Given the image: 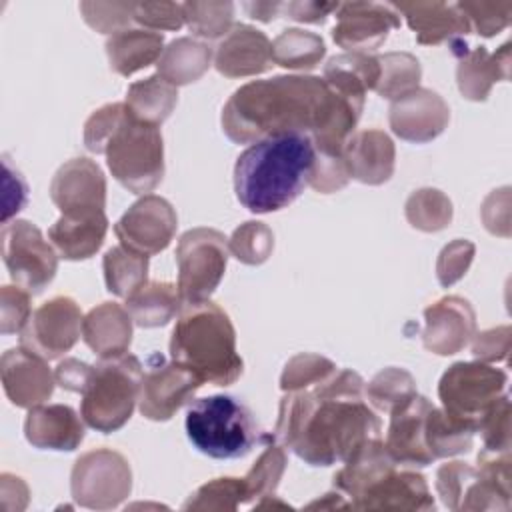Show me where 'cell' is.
<instances>
[{"label": "cell", "instance_id": "obj_1", "mask_svg": "<svg viewBox=\"0 0 512 512\" xmlns=\"http://www.w3.org/2000/svg\"><path fill=\"white\" fill-rule=\"evenodd\" d=\"M362 106L324 78L276 76L240 86L222 110V128L238 144L306 134L318 154L342 156Z\"/></svg>", "mask_w": 512, "mask_h": 512}, {"label": "cell", "instance_id": "obj_2", "mask_svg": "<svg viewBox=\"0 0 512 512\" xmlns=\"http://www.w3.org/2000/svg\"><path fill=\"white\" fill-rule=\"evenodd\" d=\"M364 382L352 370H336L280 402L274 438L310 466L346 462L366 440L380 438V420L364 402Z\"/></svg>", "mask_w": 512, "mask_h": 512}, {"label": "cell", "instance_id": "obj_3", "mask_svg": "<svg viewBox=\"0 0 512 512\" xmlns=\"http://www.w3.org/2000/svg\"><path fill=\"white\" fill-rule=\"evenodd\" d=\"M316 148L306 134L270 136L252 142L234 164V192L238 202L268 214L292 204L310 184Z\"/></svg>", "mask_w": 512, "mask_h": 512}, {"label": "cell", "instance_id": "obj_4", "mask_svg": "<svg viewBox=\"0 0 512 512\" xmlns=\"http://www.w3.org/2000/svg\"><path fill=\"white\" fill-rule=\"evenodd\" d=\"M90 152H104L112 176L130 192H150L164 174V146L156 124L130 114L124 102L96 110L84 126Z\"/></svg>", "mask_w": 512, "mask_h": 512}, {"label": "cell", "instance_id": "obj_5", "mask_svg": "<svg viewBox=\"0 0 512 512\" xmlns=\"http://www.w3.org/2000/svg\"><path fill=\"white\" fill-rule=\"evenodd\" d=\"M170 358L202 384L214 386H230L244 366L228 314L210 300L182 306L170 338Z\"/></svg>", "mask_w": 512, "mask_h": 512}, {"label": "cell", "instance_id": "obj_6", "mask_svg": "<svg viewBox=\"0 0 512 512\" xmlns=\"http://www.w3.org/2000/svg\"><path fill=\"white\" fill-rule=\"evenodd\" d=\"M142 376V364L130 352L100 358L80 390L82 420L102 434L122 428L140 400Z\"/></svg>", "mask_w": 512, "mask_h": 512}, {"label": "cell", "instance_id": "obj_7", "mask_svg": "<svg viewBox=\"0 0 512 512\" xmlns=\"http://www.w3.org/2000/svg\"><path fill=\"white\" fill-rule=\"evenodd\" d=\"M184 426L190 444L216 460L244 458L258 440L254 414L228 394L194 400L186 410Z\"/></svg>", "mask_w": 512, "mask_h": 512}, {"label": "cell", "instance_id": "obj_8", "mask_svg": "<svg viewBox=\"0 0 512 512\" xmlns=\"http://www.w3.org/2000/svg\"><path fill=\"white\" fill-rule=\"evenodd\" d=\"M504 384L506 374L498 368L476 362H458L440 378L438 394L444 406L442 412L454 424L478 432L482 420L498 402Z\"/></svg>", "mask_w": 512, "mask_h": 512}, {"label": "cell", "instance_id": "obj_9", "mask_svg": "<svg viewBox=\"0 0 512 512\" xmlns=\"http://www.w3.org/2000/svg\"><path fill=\"white\" fill-rule=\"evenodd\" d=\"M228 260L226 236L212 228L186 232L176 248L178 294L182 304L202 302L220 284Z\"/></svg>", "mask_w": 512, "mask_h": 512}, {"label": "cell", "instance_id": "obj_10", "mask_svg": "<svg viewBox=\"0 0 512 512\" xmlns=\"http://www.w3.org/2000/svg\"><path fill=\"white\" fill-rule=\"evenodd\" d=\"M2 258L16 286L38 294L56 276L58 260L42 232L28 220H14L2 228Z\"/></svg>", "mask_w": 512, "mask_h": 512}, {"label": "cell", "instance_id": "obj_11", "mask_svg": "<svg viewBox=\"0 0 512 512\" xmlns=\"http://www.w3.org/2000/svg\"><path fill=\"white\" fill-rule=\"evenodd\" d=\"M82 316L72 298L56 296L36 308L20 330V346L42 360L68 352L80 336Z\"/></svg>", "mask_w": 512, "mask_h": 512}, {"label": "cell", "instance_id": "obj_12", "mask_svg": "<svg viewBox=\"0 0 512 512\" xmlns=\"http://www.w3.org/2000/svg\"><path fill=\"white\" fill-rule=\"evenodd\" d=\"M50 196L62 218L86 220L106 216V180L98 164L88 158H72L60 166L52 178Z\"/></svg>", "mask_w": 512, "mask_h": 512}, {"label": "cell", "instance_id": "obj_13", "mask_svg": "<svg viewBox=\"0 0 512 512\" xmlns=\"http://www.w3.org/2000/svg\"><path fill=\"white\" fill-rule=\"evenodd\" d=\"M202 386V380L160 354L148 358L140 388V412L150 420H168Z\"/></svg>", "mask_w": 512, "mask_h": 512}, {"label": "cell", "instance_id": "obj_14", "mask_svg": "<svg viewBox=\"0 0 512 512\" xmlns=\"http://www.w3.org/2000/svg\"><path fill=\"white\" fill-rule=\"evenodd\" d=\"M114 232L122 246L144 256L158 254L176 232V214L170 202L150 194L128 208L116 222Z\"/></svg>", "mask_w": 512, "mask_h": 512}, {"label": "cell", "instance_id": "obj_15", "mask_svg": "<svg viewBox=\"0 0 512 512\" xmlns=\"http://www.w3.org/2000/svg\"><path fill=\"white\" fill-rule=\"evenodd\" d=\"M430 408V400L416 392L392 406L384 446L396 464L428 466L434 462L426 444V416Z\"/></svg>", "mask_w": 512, "mask_h": 512}, {"label": "cell", "instance_id": "obj_16", "mask_svg": "<svg viewBox=\"0 0 512 512\" xmlns=\"http://www.w3.org/2000/svg\"><path fill=\"white\" fill-rule=\"evenodd\" d=\"M74 468L98 478V482H72V494L76 502L86 508H112L130 492V468L126 460L116 452H90L82 456Z\"/></svg>", "mask_w": 512, "mask_h": 512}, {"label": "cell", "instance_id": "obj_17", "mask_svg": "<svg viewBox=\"0 0 512 512\" xmlns=\"http://www.w3.org/2000/svg\"><path fill=\"white\" fill-rule=\"evenodd\" d=\"M350 508L356 510H434V498L422 474L394 468L372 482Z\"/></svg>", "mask_w": 512, "mask_h": 512}, {"label": "cell", "instance_id": "obj_18", "mask_svg": "<svg viewBox=\"0 0 512 512\" xmlns=\"http://www.w3.org/2000/svg\"><path fill=\"white\" fill-rule=\"evenodd\" d=\"M54 376L44 360L28 350L10 348L2 356V384L12 404L32 408L50 398Z\"/></svg>", "mask_w": 512, "mask_h": 512}, {"label": "cell", "instance_id": "obj_19", "mask_svg": "<svg viewBox=\"0 0 512 512\" xmlns=\"http://www.w3.org/2000/svg\"><path fill=\"white\" fill-rule=\"evenodd\" d=\"M398 24L400 20L392 6L352 2L340 8L332 36L338 46L348 50L376 48L386 40L390 28Z\"/></svg>", "mask_w": 512, "mask_h": 512}, {"label": "cell", "instance_id": "obj_20", "mask_svg": "<svg viewBox=\"0 0 512 512\" xmlns=\"http://www.w3.org/2000/svg\"><path fill=\"white\" fill-rule=\"evenodd\" d=\"M448 122V108L442 98L430 90L414 88L400 96L390 108L392 130L412 142H426L438 136Z\"/></svg>", "mask_w": 512, "mask_h": 512}, {"label": "cell", "instance_id": "obj_21", "mask_svg": "<svg viewBox=\"0 0 512 512\" xmlns=\"http://www.w3.org/2000/svg\"><path fill=\"white\" fill-rule=\"evenodd\" d=\"M26 440L42 450H74L82 438L84 428L70 406L48 404L32 406L24 420Z\"/></svg>", "mask_w": 512, "mask_h": 512}, {"label": "cell", "instance_id": "obj_22", "mask_svg": "<svg viewBox=\"0 0 512 512\" xmlns=\"http://www.w3.org/2000/svg\"><path fill=\"white\" fill-rule=\"evenodd\" d=\"M272 66V44L250 26H236L216 52V68L226 76L260 74Z\"/></svg>", "mask_w": 512, "mask_h": 512}, {"label": "cell", "instance_id": "obj_23", "mask_svg": "<svg viewBox=\"0 0 512 512\" xmlns=\"http://www.w3.org/2000/svg\"><path fill=\"white\" fill-rule=\"evenodd\" d=\"M342 158L348 176H354L366 184H380L392 174L394 146L384 132L366 130L348 138Z\"/></svg>", "mask_w": 512, "mask_h": 512}, {"label": "cell", "instance_id": "obj_24", "mask_svg": "<svg viewBox=\"0 0 512 512\" xmlns=\"http://www.w3.org/2000/svg\"><path fill=\"white\" fill-rule=\"evenodd\" d=\"M128 310L118 304L104 302L90 310L82 322L84 342L100 354V358L128 352L132 340V322Z\"/></svg>", "mask_w": 512, "mask_h": 512}, {"label": "cell", "instance_id": "obj_25", "mask_svg": "<svg viewBox=\"0 0 512 512\" xmlns=\"http://www.w3.org/2000/svg\"><path fill=\"white\" fill-rule=\"evenodd\" d=\"M404 12L410 28L416 32L420 44H438L454 34H466L470 30L466 14L458 6L448 4H396L392 6Z\"/></svg>", "mask_w": 512, "mask_h": 512}, {"label": "cell", "instance_id": "obj_26", "mask_svg": "<svg viewBox=\"0 0 512 512\" xmlns=\"http://www.w3.org/2000/svg\"><path fill=\"white\" fill-rule=\"evenodd\" d=\"M324 80L340 94L364 104L368 88H376L380 80L378 58L354 52L346 56H334L324 68Z\"/></svg>", "mask_w": 512, "mask_h": 512}, {"label": "cell", "instance_id": "obj_27", "mask_svg": "<svg viewBox=\"0 0 512 512\" xmlns=\"http://www.w3.org/2000/svg\"><path fill=\"white\" fill-rule=\"evenodd\" d=\"M108 230V218H86V220H68L58 218L50 230L48 238L52 240L54 248L66 260H84L90 258L104 242Z\"/></svg>", "mask_w": 512, "mask_h": 512}, {"label": "cell", "instance_id": "obj_28", "mask_svg": "<svg viewBox=\"0 0 512 512\" xmlns=\"http://www.w3.org/2000/svg\"><path fill=\"white\" fill-rule=\"evenodd\" d=\"M448 320L450 322H444V318L436 306H430L426 310L424 344H426V348L434 350L436 354H454L458 348H462L466 344L468 334L474 326L468 302L452 296Z\"/></svg>", "mask_w": 512, "mask_h": 512}, {"label": "cell", "instance_id": "obj_29", "mask_svg": "<svg viewBox=\"0 0 512 512\" xmlns=\"http://www.w3.org/2000/svg\"><path fill=\"white\" fill-rule=\"evenodd\" d=\"M162 34L142 32V30H122L116 32L108 44L106 52L110 66L122 74L130 76L140 68L150 66L162 52Z\"/></svg>", "mask_w": 512, "mask_h": 512}, {"label": "cell", "instance_id": "obj_30", "mask_svg": "<svg viewBox=\"0 0 512 512\" xmlns=\"http://www.w3.org/2000/svg\"><path fill=\"white\" fill-rule=\"evenodd\" d=\"M180 294L174 284L150 282L126 298L130 318L144 328L164 326L180 308Z\"/></svg>", "mask_w": 512, "mask_h": 512}, {"label": "cell", "instance_id": "obj_31", "mask_svg": "<svg viewBox=\"0 0 512 512\" xmlns=\"http://www.w3.org/2000/svg\"><path fill=\"white\" fill-rule=\"evenodd\" d=\"M176 98V88L160 74H156L144 82L132 84L124 104L132 116L158 126L172 112Z\"/></svg>", "mask_w": 512, "mask_h": 512}, {"label": "cell", "instance_id": "obj_32", "mask_svg": "<svg viewBox=\"0 0 512 512\" xmlns=\"http://www.w3.org/2000/svg\"><path fill=\"white\" fill-rule=\"evenodd\" d=\"M148 256L126 246H114L104 256V278L110 292L128 298L146 284Z\"/></svg>", "mask_w": 512, "mask_h": 512}, {"label": "cell", "instance_id": "obj_33", "mask_svg": "<svg viewBox=\"0 0 512 512\" xmlns=\"http://www.w3.org/2000/svg\"><path fill=\"white\" fill-rule=\"evenodd\" d=\"M208 62L210 50L204 44L182 38L170 44V48L158 64V74L170 84H186L196 80L206 70Z\"/></svg>", "mask_w": 512, "mask_h": 512}, {"label": "cell", "instance_id": "obj_34", "mask_svg": "<svg viewBox=\"0 0 512 512\" xmlns=\"http://www.w3.org/2000/svg\"><path fill=\"white\" fill-rule=\"evenodd\" d=\"M322 56V38L302 30H286L272 44V62L284 68H314Z\"/></svg>", "mask_w": 512, "mask_h": 512}, {"label": "cell", "instance_id": "obj_35", "mask_svg": "<svg viewBox=\"0 0 512 512\" xmlns=\"http://www.w3.org/2000/svg\"><path fill=\"white\" fill-rule=\"evenodd\" d=\"M380 80L376 90L386 98H400L412 92L420 80V66L410 54H388L378 58Z\"/></svg>", "mask_w": 512, "mask_h": 512}, {"label": "cell", "instance_id": "obj_36", "mask_svg": "<svg viewBox=\"0 0 512 512\" xmlns=\"http://www.w3.org/2000/svg\"><path fill=\"white\" fill-rule=\"evenodd\" d=\"M248 502L244 478H216L200 486L184 504V510L190 508H224L234 510L238 504Z\"/></svg>", "mask_w": 512, "mask_h": 512}, {"label": "cell", "instance_id": "obj_37", "mask_svg": "<svg viewBox=\"0 0 512 512\" xmlns=\"http://www.w3.org/2000/svg\"><path fill=\"white\" fill-rule=\"evenodd\" d=\"M268 440H270V444L266 446L264 454L258 458L254 468L244 476L248 500L258 498V496H262V498L268 496V492H272L278 486V480L284 472L286 456H284L282 448L270 436H268Z\"/></svg>", "mask_w": 512, "mask_h": 512}, {"label": "cell", "instance_id": "obj_38", "mask_svg": "<svg viewBox=\"0 0 512 512\" xmlns=\"http://www.w3.org/2000/svg\"><path fill=\"white\" fill-rule=\"evenodd\" d=\"M182 8L190 30L204 38L224 34L232 20V4H184Z\"/></svg>", "mask_w": 512, "mask_h": 512}, {"label": "cell", "instance_id": "obj_39", "mask_svg": "<svg viewBox=\"0 0 512 512\" xmlns=\"http://www.w3.org/2000/svg\"><path fill=\"white\" fill-rule=\"evenodd\" d=\"M414 392L412 376L404 370H386L380 372L368 386V398L380 410H392L402 398Z\"/></svg>", "mask_w": 512, "mask_h": 512}, {"label": "cell", "instance_id": "obj_40", "mask_svg": "<svg viewBox=\"0 0 512 512\" xmlns=\"http://www.w3.org/2000/svg\"><path fill=\"white\" fill-rule=\"evenodd\" d=\"M474 478H476V470L462 462L444 464L436 476V488H438L444 504L452 510H462L464 496Z\"/></svg>", "mask_w": 512, "mask_h": 512}, {"label": "cell", "instance_id": "obj_41", "mask_svg": "<svg viewBox=\"0 0 512 512\" xmlns=\"http://www.w3.org/2000/svg\"><path fill=\"white\" fill-rule=\"evenodd\" d=\"M334 364L320 356H296L284 370L280 386L282 390H298L310 386L334 372Z\"/></svg>", "mask_w": 512, "mask_h": 512}, {"label": "cell", "instance_id": "obj_42", "mask_svg": "<svg viewBox=\"0 0 512 512\" xmlns=\"http://www.w3.org/2000/svg\"><path fill=\"white\" fill-rule=\"evenodd\" d=\"M264 228L262 222H246L242 228H238L230 240V252L246 262V264H260L268 258L274 240L266 238L260 242H254V238L260 234V230Z\"/></svg>", "mask_w": 512, "mask_h": 512}, {"label": "cell", "instance_id": "obj_43", "mask_svg": "<svg viewBox=\"0 0 512 512\" xmlns=\"http://www.w3.org/2000/svg\"><path fill=\"white\" fill-rule=\"evenodd\" d=\"M30 314V292L20 286H2V332H20Z\"/></svg>", "mask_w": 512, "mask_h": 512}, {"label": "cell", "instance_id": "obj_44", "mask_svg": "<svg viewBox=\"0 0 512 512\" xmlns=\"http://www.w3.org/2000/svg\"><path fill=\"white\" fill-rule=\"evenodd\" d=\"M132 16L140 24L152 26V28H180L184 22V8L178 4H134Z\"/></svg>", "mask_w": 512, "mask_h": 512}, {"label": "cell", "instance_id": "obj_45", "mask_svg": "<svg viewBox=\"0 0 512 512\" xmlns=\"http://www.w3.org/2000/svg\"><path fill=\"white\" fill-rule=\"evenodd\" d=\"M90 372V364H84L80 360H74V358H68L64 362H60L56 366V382L66 388V390H72V392H80L84 382H86V376Z\"/></svg>", "mask_w": 512, "mask_h": 512}, {"label": "cell", "instance_id": "obj_46", "mask_svg": "<svg viewBox=\"0 0 512 512\" xmlns=\"http://www.w3.org/2000/svg\"><path fill=\"white\" fill-rule=\"evenodd\" d=\"M338 4H288V14L294 20H302V22H324V18L336 10Z\"/></svg>", "mask_w": 512, "mask_h": 512}]
</instances>
